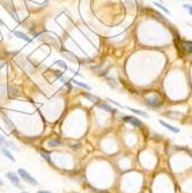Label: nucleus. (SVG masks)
Segmentation results:
<instances>
[{
  "label": "nucleus",
  "mask_w": 192,
  "mask_h": 193,
  "mask_svg": "<svg viewBox=\"0 0 192 193\" xmlns=\"http://www.w3.org/2000/svg\"><path fill=\"white\" fill-rule=\"evenodd\" d=\"M108 81H109L108 83H109L111 87H113V88H116V87H117V86H116V83H115V80H113V79H108Z\"/></svg>",
  "instance_id": "obj_21"
},
{
  "label": "nucleus",
  "mask_w": 192,
  "mask_h": 193,
  "mask_svg": "<svg viewBox=\"0 0 192 193\" xmlns=\"http://www.w3.org/2000/svg\"><path fill=\"white\" fill-rule=\"evenodd\" d=\"M22 193H28V192H26V191H23V192H22Z\"/></svg>",
  "instance_id": "obj_25"
},
{
  "label": "nucleus",
  "mask_w": 192,
  "mask_h": 193,
  "mask_svg": "<svg viewBox=\"0 0 192 193\" xmlns=\"http://www.w3.org/2000/svg\"><path fill=\"white\" fill-rule=\"evenodd\" d=\"M154 5H155V6H156V7H159V8H160V9H161V10H163V12H164V13H166V14H168V15H170V10H169V9H168V8H166V7H164V6H162V5H161V3H159V2H156V1H155V2H154Z\"/></svg>",
  "instance_id": "obj_16"
},
{
  "label": "nucleus",
  "mask_w": 192,
  "mask_h": 193,
  "mask_svg": "<svg viewBox=\"0 0 192 193\" xmlns=\"http://www.w3.org/2000/svg\"><path fill=\"white\" fill-rule=\"evenodd\" d=\"M17 174L20 175V177L26 182V183H28V184H30V185H32V186H37L38 185V183H37V181L27 171V170H24V169H22V168H20L19 170H17Z\"/></svg>",
  "instance_id": "obj_1"
},
{
  "label": "nucleus",
  "mask_w": 192,
  "mask_h": 193,
  "mask_svg": "<svg viewBox=\"0 0 192 193\" xmlns=\"http://www.w3.org/2000/svg\"><path fill=\"white\" fill-rule=\"evenodd\" d=\"M183 50L186 52V53H192V42L191 41H183L181 43Z\"/></svg>",
  "instance_id": "obj_6"
},
{
  "label": "nucleus",
  "mask_w": 192,
  "mask_h": 193,
  "mask_svg": "<svg viewBox=\"0 0 192 193\" xmlns=\"http://www.w3.org/2000/svg\"><path fill=\"white\" fill-rule=\"evenodd\" d=\"M104 193H108V192H104Z\"/></svg>",
  "instance_id": "obj_27"
},
{
  "label": "nucleus",
  "mask_w": 192,
  "mask_h": 193,
  "mask_svg": "<svg viewBox=\"0 0 192 193\" xmlns=\"http://www.w3.org/2000/svg\"><path fill=\"white\" fill-rule=\"evenodd\" d=\"M13 35L14 36H16L17 38H20V39H22V41H24V42H28V43H30L31 42V39L26 35V34H23V32H21V31H14L13 32Z\"/></svg>",
  "instance_id": "obj_7"
},
{
  "label": "nucleus",
  "mask_w": 192,
  "mask_h": 193,
  "mask_svg": "<svg viewBox=\"0 0 192 193\" xmlns=\"http://www.w3.org/2000/svg\"><path fill=\"white\" fill-rule=\"evenodd\" d=\"M146 101V105L149 106L151 109H159L162 106L163 102L161 98H159L157 96H153V97H148L145 99Z\"/></svg>",
  "instance_id": "obj_2"
},
{
  "label": "nucleus",
  "mask_w": 192,
  "mask_h": 193,
  "mask_svg": "<svg viewBox=\"0 0 192 193\" xmlns=\"http://www.w3.org/2000/svg\"><path fill=\"white\" fill-rule=\"evenodd\" d=\"M123 120L126 121V123H130L131 125H133L134 127H141L144 124L140 119H138L137 117H133V116H124L123 117Z\"/></svg>",
  "instance_id": "obj_4"
},
{
  "label": "nucleus",
  "mask_w": 192,
  "mask_h": 193,
  "mask_svg": "<svg viewBox=\"0 0 192 193\" xmlns=\"http://www.w3.org/2000/svg\"><path fill=\"white\" fill-rule=\"evenodd\" d=\"M71 81H72L73 83H75L77 86H79V87H81V88L86 89V90H90V89H92V87H90V86H88L87 83H85V82H81V81H79V80H74V79H72Z\"/></svg>",
  "instance_id": "obj_11"
},
{
  "label": "nucleus",
  "mask_w": 192,
  "mask_h": 193,
  "mask_svg": "<svg viewBox=\"0 0 192 193\" xmlns=\"http://www.w3.org/2000/svg\"><path fill=\"white\" fill-rule=\"evenodd\" d=\"M98 106H99V109H102V110H104V111H106V112H109V113H113V112H115V109L111 108V106H109V105L105 104V103H99Z\"/></svg>",
  "instance_id": "obj_12"
},
{
  "label": "nucleus",
  "mask_w": 192,
  "mask_h": 193,
  "mask_svg": "<svg viewBox=\"0 0 192 193\" xmlns=\"http://www.w3.org/2000/svg\"><path fill=\"white\" fill-rule=\"evenodd\" d=\"M39 154L42 155V157H43L45 161H48L49 163H51V157H50V154H49V153H46V152H44V150H39Z\"/></svg>",
  "instance_id": "obj_15"
},
{
  "label": "nucleus",
  "mask_w": 192,
  "mask_h": 193,
  "mask_svg": "<svg viewBox=\"0 0 192 193\" xmlns=\"http://www.w3.org/2000/svg\"><path fill=\"white\" fill-rule=\"evenodd\" d=\"M160 1H161V0H160Z\"/></svg>",
  "instance_id": "obj_29"
},
{
  "label": "nucleus",
  "mask_w": 192,
  "mask_h": 193,
  "mask_svg": "<svg viewBox=\"0 0 192 193\" xmlns=\"http://www.w3.org/2000/svg\"><path fill=\"white\" fill-rule=\"evenodd\" d=\"M185 9H188V12L190 13V15L192 16V5H189V3H185L184 6H183Z\"/></svg>",
  "instance_id": "obj_18"
},
{
  "label": "nucleus",
  "mask_w": 192,
  "mask_h": 193,
  "mask_svg": "<svg viewBox=\"0 0 192 193\" xmlns=\"http://www.w3.org/2000/svg\"><path fill=\"white\" fill-rule=\"evenodd\" d=\"M164 128H167L168 131H170V132H173V133H180V128H177V127H175V126H173V125H170V124H168V123H166V121H163V120H160L159 121Z\"/></svg>",
  "instance_id": "obj_5"
},
{
  "label": "nucleus",
  "mask_w": 192,
  "mask_h": 193,
  "mask_svg": "<svg viewBox=\"0 0 192 193\" xmlns=\"http://www.w3.org/2000/svg\"><path fill=\"white\" fill-rule=\"evenodd\" d=\"M0 26H2V27H6V24L3 23V21H2L1 19H0Z\"/></svg>",
  "instance_id": "obj_22"
},
{
  "label": "nucleus",
  "mask_w": 192,
  "mask_h": 193,
  "mask_svg": "<svg viewBox=\"0 0 192 193\" xmlns=\"http://www.w3.org/2000/svg\"><path fill=\"white\" fill-rule=\"evenodd\" d=\"M127 109H128L131 112H133V113H135V114H138V116H141V117L148 118V113H147V112H145V111H142V110H138V109L130 108V106H127Z\"/></svg>",
  "instance_id": "obj_8"
},
{
  "label": "nucleus",
  "mask_w": 192,
  "mask_h": 193,
  "mask_svg": "<svg viewBox=\"0 0 192 193\" xmlns=\"http://www.w3.org/2000/svg\"><path fill=\"white\" fill-rule=\"evenodd\" d=\"M191 139H192V136H191Z\"/></svg>",
  "instance_id": "obj_28"
},
{
  "label": "nucleus",
  "mask_w": 192,
  "mask_h": 193,
  "mask_svg": "<svg viewBox=\"0 0 192 193\" xmlns=\"http://www.w3.org/2000/svg\"><path fill=\"white\" fill-rule=\"evenodd\" d=\"M0 185H2V182H1V179H0Z\"/></svg>",
  "instance_id": "obj_24"
},
{
  "label": "nucleus",
  "mask_w": 192,
  "mask_h": 193,
  "mask_svg": "<svg viewBox=\"0 0 192 193\" xmlns=\"http://www.w3.org/2000/svg\"><path fill=\"white\" fill-rule=\"evenodd\" d=\"M5 146H6V147H8L9 149H13V150H15V152H19V150H20V149L16 147V145H15L14 142H12V141H6Z\"/></svg>",
  "instance_id": "obj_14"
},
{
  "label": "nucleus",
  "mask_w": 192,
  "mask_h": 193,
  "mask_svg": "<svg viewBox=\"0 0 192 193\" xmlns=\"http://www.w3.org/2000/svg\"><path fill=\"white\" fill-rule=\"evenodd\" d=\"M82 95L86 97V98H88L89 101H92V102H98V101H99L98 97L95 96V95H92V94H89V93H84Z\"/></svg>",
  "instance_id": "obj_13"
},
{
  "label": "nucleus",
  "mask_w": 192,
  "mask_h": 193,
  "mask_svg": "<svg viewBox=\"0 0 192 193\" xmlns=\"http://www.w3.org/2000/svg\"><path fill=\"white\" fill-rule=\"evenodd\" d=\"M73 193H78V192H73Z\"/></svg>",
  "instance_id": "obj_26"
},
{
  "label": "nucleus",
  "mask_w": 192,
  "mask_h": 193,
  "mask_svg": "<svg viewBox=\"0 0 192 193\" xmlns=\"http://www.w3.org/2000/svg\"><path fill=\"white\" fill-rule=\"evenodd\" d=\"M56 64L58 65V66H60L61 68H64V70H68V67H67V65L64 63V61H61V60H57L56 61Z\"/></svg>",
  "instance_id": "obj_17"
},
{
  "label": "nucleus",
  "mask_w": 192,
  "mask_h": 193,
  "mask_svg": "<svg viewBox=\"0 0 192 193\" xmlns=\"http://www.w3.org/2000/svg\"><path fill=\"white\" fill-rule=\"evenodd\" d=\"M37 193H51V192H49V191H38Z\"/></svg>",
  "instance_id": "obj_23"
},
{
  "label": "nucleus",
  "mask_w": 192,
  "mask_h": 193,
  "mask_svg": "<svg viewBox=\"0 0 192 193\" xmlns=\"http://www.w3.org/2000/svg\"><path fill=\"white\" fill-rule=\"evenodd\" d=\"M0 152H1V154H2L6 159L10 160L12 162H15V159L13 157V155L9 153V150H8V149H6V148H1V147H0Z\"/></svg>",
  "instance_id": "obj_9"
},
{
  "label": "nucleus",
  "mask_w": 192,
  "mask_h": 193,
  "mask_svg": "<svg viewBox=\"0 0 192 193\" xmlns=\"http://www.w3.org/2000/svg\"><path fill=\"white\" fill-rule=\"evenodd\" d=\"M108 101H109L110 103H113L115 105H117V106H119V108H124V106H123L120 103H118V102H116V101H113V99H111V98H108Z\"/></svg>",
  "instance_id": "obj_19"
},
{
  "label": "nucleus",
  "mask_w": 192,
  "mask_h": 193,
  "mask_svg": "<svg viewBox=\"0 0 192 193\" xmlns=\"http://www.w3.org/2000/svg\"><path fill=\"white\" fill-rule=\"evenodd\" d=\"M60 145H61V140L59 138H53V139L48 141L49 147H57V146H60Z\"/></svg>",
  "instance_id": "obj_10"
},
{
  "label": "nucleus",
  "mask_w": 192,
  "mask_h": 193,
  "mask_svg": "<svg viewBox=\"0 0 192 193\" xmlns=\"http://www.w3.org/2000/svg\"><path fill=\"white\" fill-rule=\"evenodd\" d=\"M6 177L10 181V183H12L15 187H17V189H22V185H21V183H20V178H19V176H17L15 172H13V171H8V172L6 174Z\"/></svg>",
  "instance_id": "obj_3"
},
{
  "label": "nucleus",
  "mask_w": 192,
  "mask_h": 193,
  "mask_svg": "<svg viewBox=\"0 0 192 193\" xmlns=\"http://www.w3.org/2000/svg\"><path fill=\"white\" fill-rule=\"evenodd\" d=\"M5 143H6V139H5V136H3V135H1V134H0V146L2 147V146H5Z\"/></svg>",
  "instance_id": "obj_20"
}]
</instances>
